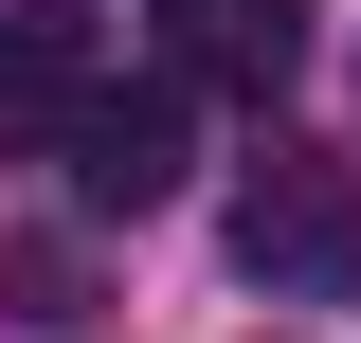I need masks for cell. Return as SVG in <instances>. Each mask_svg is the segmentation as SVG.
<instances>
[{"label":"cell","instance_id":"6da1fadb","mask_svg":"<svg viewBox=\"0 0 361 343\" xmlns=\"http://www.w3.org/2000/svg\"><path fill=\"white\" fill-rule=\"evenodd\" d=\"M235 271H253V289H361V163L271 145V163L235 181Z\"/></svg>","mask_w":361,"mask_h":343},{"label":"cell","instance_id":"7a4b0ae2","mask_svg":"<svg viewBox=\"0 0 361 343\" xmlns=\"http://www.w3.org/2000/svg\"><path fill=\"white\" fill-rule=\"evenodd\" d=\"M54 163H73L90 217H163L180 199V90H127V73H109L73 127H54Z\"/></svg>","mask_w":361,"mask_h":343},{"label":"cell","instance_id":"3957f363","mask_svg":"<svg viewBox=\"0 0 361 343\" xmlns=\"http://www.w3.org/2000/svg\"><path fill=\"white\" fill-rule=\"evenodd\" d=\"M109 90V18L90 0H0V145H54Z\"/></svg>","mask_w":361,"mask_h":343},{"label":"cell","instance_id":"277c9868","mask_svg":"<svg viewBox=\"0 0 361 343\" xmlns=\"http://www.w3.org/2000/svg\"><path fill=\"white\" fill-rule=\"evenodd\" d=\"M180 90H289L307 73V0H163Z\"/></svg>","mask_w":361,"mask_h":343}]
</instances>
